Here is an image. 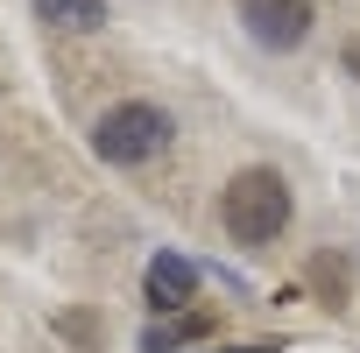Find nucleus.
<instances>
[{
    "label": "nucleus",
    "mask_w": 360,
    "mask_h": 353,
    "mask_svg": "<svg viewBox=\"0 0 360 353\" xmlns=\"http://www.w3.org/2000/svg\"><path fill=\"white\" fill-rule=\"evenodd\" d=\"M219 226H226L240 248L283 240V226H290V184H283V169H269V162L240 169L233 184H226V198H219Z\"/></svg>",
    "instance_id": "nucleus-1"
},
{
    "label": "nucleus",
    "mask_w": 360,
    "mask_h": 353,
    "mask_svg": "<svg viewBox=\"0 0 360 353\" xmlns=\"http://www.w3.org/2000/svg\"><path fill=\"white\" fill-rule=\"evenodd\" d=\"M169 134H176V120H169L155 99H120V106L99 113V127H92V155L113 162V169H134V162L162 155Z\"/></svg>",
    "instance_id": "nucleus-2"
},
{
    "label": "nucleus",
    "mask_w": 360,
    "mask_h": 353,
    "mask_svg": "<svg viewBox=\"0 0 360 353\" xmlns=\"http://www.w3.org/2000/svg\"><path fill=\"white\" fill-rule=\"evenodd\" d=\"M311 15H318L311 0H240V22L262 50H297L311 36Z\"/></svg>",
    "instance_id": "nucleus-3"
},
{
    "label": "nucleus",
    "mask_w": 360,
    "mask_h": 353,
    "mask_svg": "<svg viewBox=\"0 0 360 353\" xmlns=\"http://www.w3.org/2000/svg\"><path fill=\"white\" fill-rule=\"evenodd\" d=\"M191 290H198V269H191L184 255H155V262H148V304H155L162 318H169V311H184Z\"/></svg>",
    "instance_id": "nucleus-4"
},
{
    "label": "nucleus",
    "mask_w": 360,
    "mask_h": 353,
    "mask_svg": "<svg viewBox=\"0 0 360 353\" xmlns=\"http://www.w3.org/2000/svg\"><path fill=\"white\" fill-rule=\"evenodd\" d=\"M212 311H169V318H155L148 332H141V346L148 353H176V346H191V339H212Z\"/></svg>",
    "instance_id": "nucleus-5"
},
{
    "label": "nucleus",
    "mask_w": 360,
    "mask_h": 353,
    "mask_svg": "<svg viewBox=\"0 0 360 353\" xmlns=\"http://www.w3.org/2000/svg\"><path fill=\"white\" fill-rule=\"evenodd\" d=\"M304 283L318 290V304H346L353 297V269H346V255H311V269H304Z\"/></svg>",
    "instance_id": "nucleus-6"
},
{
    "label": "nucleus",
    "mask_w": 360,
    "mask_h": 353,
    "mask_svg": "<svg viewBox=\"0 0 360 353\" xmlns=\"http://www.w3.org/2000/svg\"><path fill=\"white\" fill-rule=\"evenodd\" d=\"M36 22H50V29H99L106 22V0H36Z\"/></svg>",
    "instance_id": "nucleus-7"
},
{
    "label": "nucleus",
    "mask_w": 360,
    "mask_h": 353,
    "mask_svg": "<svg viewBox=\"0 0 360 353\" xmlns=\"http://www.w3.org/2000/svg\"><path fill=\"white\" fill-rule=\"evenodd\" d=\"M57 332L78 339V346H99V325H92V318H57Z\"/></svg>",
    "instance_id": "nucleus-8"
},
{
    "label": "nucleus",
    "mask_w": 360,
    "mask_h": 353,
    "mask_svg": "<svg viewBox=\"0 0 360 353\" xmlns=\"http://www.w3.org/2000/svg\"><path fill=\"white\" fill-rule=\"evenodd\" d=\"M339 64H346V78H353V85H360V36H353V43H346V50H339Z\"/></svg>",
    "instance_id": "nucleus-9"
},
{
    "label": "nucleus",
    "mask_w": 360,
    "mask_h": 353,
    "mask_svg": "<svg viewBox=\"0 0 360 353\" xmlns=\"http://www.w3.org/2000/svg\"><path fill=\"white\" fill-rule=\"evenodd\" d=\"M226 353H276V346H226Z\"/></svg>",
    "instance_id": "nucleus-10"
}]
</instances>
